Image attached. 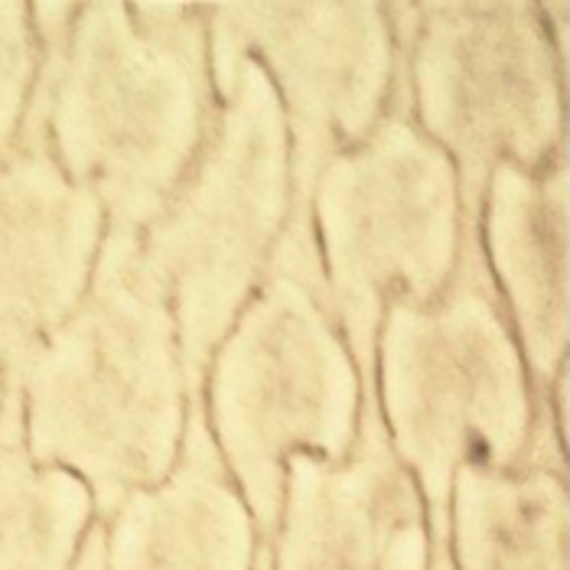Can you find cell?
I'll use <instances>...</instances> for the list:
<instances>
[{
    "instance_id": "cell-3",
    "label": "cell",
    "mask_w": 570,
    "mask_h": 570,
    "mask_svg": "<svg viewBox=\"0 0 570 570\" xmlns=\"http://www.w3.org/2000/svg\"><path fill=\"white\" fill-rule=\"evenodd\" d=\"M375 401L389 443L428 509V570H453L456 470H515L538 414L519 340L485 271L480 232H463L456 271L434 304H385L375 340Z\"/></svg>"
},
{
    "instance_id": "cell-7",
    "label": "cell",
    "mask_w": 570,
    "mask_h": 570,
    "mask_svg": "<svg viewBox=\"0 0 570 570\" xmlns=\"http://www.w3.org/2000/svg\"><path fill=\"white\" fill-rule=\"evenodd\" d=\"M309 228L362 392H375L385 304H434L460 262L453 160L389 101L375 128L323 167L309 196Z\"/></svg>"
},
{
    "instance_id": "cell-1",
    "label": "cell",
    "mask_w": 570,
    "mask_h": 570,
    "mask_svg": "<svg viewBox=\"0 0 570 570\" xmlns=\"http://www.w3.org/2000/svg\"><path fill=\"white\" fill-rule=\"evenodd\" d=\"M30 17L40 62L17 144H46L111 232L140 235L213 121L203 3H30Z\"/></svg>"
},
{
    "instance_id": "cell-12",
    "label": "cell",
    "mask_w": 570,
    "mask_h": 570,
    "mask_svg": "<svg viewBox=\"0 0 570 570\" xmlns=\"http://www.w3.org/2000/svg\"><path fill=\"white\" fill-rule=\"evenodd\" d=\"M105 525L108 570H255L258 531L189 401L176 466L164 483L134 489Z\"/></svg>"
},
{
    "instance_id": "cell-9",
    "label": "cell",
    "mask_w": 570,
    "mask_h": 570,
    "mask_svg": "<svg viewBox=\"0 0 570 570\" xmlns=\"http://www.w3.org/2000/svg\"><path fill=\"white\" fill-rule=\"evenodd\" d=\"M431 531L414 476L401 466L375 392H362L358 434L340 463L287 460L271 570H428Z\"/></svg>"
},
{
    "instance_id": "cell-8",
    "label": "cell",
    "mask_w": 570,
    "mask_h": 570,
    "mask_svg": "<svg viewBox=\"0 0 570 570\" xmlns=\"http://www.w3.org/2000/svg\"><path fill=\"white\" fill-rule=\"evenodd\" d=\"M209 79L228 91L242 59H255L277 91L287 134L294 209L287 235L313 242L309 196L323 167L355 147L385 115L397 46L385 3H203Z\"/></svg>"
},
{
    "instance_id": "cell-16",
    "label": "cell",
    "mask_w": 570,
    "mask_h": 570,
    "mask_svg": "<svg viewBox=\"0 0 570 570\" xmlns=\"http://www.w3.org/2000/svg\"><path fill=\"white\" fill-rule=\"evenodd\" d=\"M72 570H108V564H105V525L101 522H95V525L88 528L82 551H79Z\"/></svg>"
},
{
    "instance_id": "cell-18",
    "label": "cell",
    "mask_w": 570,
    "mask_h": 570,
    "mask_svg": "<svg viewBox=\"0 0 570 570\" xmlns=\"http://www.w3.org/2000/svg\"><path fill=\"white\" fill-rule=\"evenodd\" d=\"M0 404H3V372H0Z\"/></svg>"
},
{
    "instance_id": "cell-2",
    "label": "cell",
    "mask_w": 570,
    "mask_h": 570,
    "mask_svg": "<svg viewBox=\"0 0 570 570\" xmlns=\"http://www.w3.org/2000/svg\"><path fill=\"white\" fill-rule=\"evenodd\" d=\"M3 395L23 401L30 460L88 485L95 522L170 476L189 395L174 309L137 235L105 232L82 304L27 352Z\"/></svg>"
},
{
    "instance_id": "cell-5",
    "label": "cell",
    "mask_w": 570,
    "mask_h": 570,
    "mask_svg": "<svg viewBox=\"0 0 570 570\" xmlns=\"http://www.w3.org/2000/svg\"><path fill=\"white\" fill-rule=\"evenodd\" d=\"M291 209L287 121L262 66L242 59L189 174L137 235L140 262L174 309L189 401H203L206 365L258 291Z\"/></svg>"
},
{
    "instance_id": "cell-14",
    "label": "cell",
    "mask_w": 570,
    "mask_h": 570,
    "mask_svg": "<svg viewBox=\"0 0 570 570\" xmlns=\"http://www.w3.org/2000/svg\"><path fill=\"white\" fill-rule=\"evenodd\" d=\"M95 502L88 485L30 460L23 443V401L0 404V570H72Z\"/></svg>"
},
{
    "instance_id": "cell-17",
    "label": "cell",
    "mask_w": 570,
    "mask_h": 570,
    "mask_svg": "<svg viewBox=\"0 0 570 570\" xmlns=\"http://www.w3.org/2000/svg\"><path fill=\"white\" fill-rule=\"evenodd\" d=\"M255 570H271V558H262V561L255 564Z\"/></svg>"
},
{
    "instance_id": "cell-6",
    "label": "cell",
    "mask_w": 570,
    "mask_h": 570,
    "mask_svg": "<svg viewBox=\"0 0 570 570\" xmlns=\"http://www.w3.org/2000/svg\"><path fill=\"white\" fill-rule=\"evenodd\" d=\"M397 46L392 101L453 160L463 232L495 167L541 170L568 150V62L538 3H385Z\"/></svg>"
},
{
    "instance_id": "cell-10",
    "label": "cell",
    "mask_w": 570,
    "mask_h": 570,
    "mask_svg": "<svg viewBox=\"0 0 570 570\" xmlns=\"http://www.w3.org/2000/svg\"><path fill=\"white\" fill-rule=\"evenodd\" d=\"M108 216L46 144L0 164V372L10 382L46 333L82 304Z\"/></svg>"
},
{
    "instance_id": "cell-11",
    "label": "cell",
    "mask_w": 570,
    "mask_h": 570,
    "mask_svg": "<svg viewBox=\"0 0 570 570\" xmlns=\"http://www.w3.org/2000/svg\"><path fill=\"white\" fill-rule=\"evenodd\" d=\"M476 232L531 389L548 395L568 365V150L541 170L495 167Z\"/></svg>"
},
{
    "instance_id": "cell-4",
    "label": "cell",
    "mask_w": 570,
    "mask_h": 570,
    "mask_svg": "<svg viewBox=\"0 0 570 570\" xmlns=\"http://www.w3.org/2000/svg\"><path fill=\"white\" fill-rule=\"evenodd\" d=\"M358 407V368L333 320L316 245L281 235L203 375L206 428L252 512L258 554H271L277 534L287 460H346Z\"/></svg>"
},
{
    "instance_id": "cell-13",
    "label": "cell",
    "mask_w": 570,
    "mask_h": 570,
    "mask_svg": "<svg viewBox=\"0 0 570 570\" xmlns=\"http://www.w3.org/2000/svg\"><path fill=\"white\" fill-rule=\"evenodd\" d=\"M453 570H570L568 443L548 395L515 470L460 466L450 492Z\"/></svg>"
},
{
    "instance_id": "cell-15",
    "label": "cell",
    "mask_w": 570,
    "mask_h": 570,
    "mask_svg": "<svg viewBox=\"0 0 570 570\" xmlns=\"http://www.w3.org/2000/svg\"><path fill=\"white\" fill-rule=\"evenodd\" d=\"M40 43L33 33L30 3L0 0V164L13 154L37 79Z\"/></svg>"
}]
</instances>
